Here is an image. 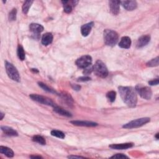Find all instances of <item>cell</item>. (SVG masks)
<instances>
[{
  "label": "cell",
  "instance_id": "7a4b0ae2",
  "mask_svg": "<svg viewBox=\"0 0 159 159\" xmlns=\"http://www.w3.org/2000/svg\"><path fill=\"white\" fill-rule=\"evenodd\" d=\"M104 41L106 45L109 46H114L118 41V34L111 29H106L103 33Z\"/></svg>",
  "mask_w": 159,
  "mask_h": 159
},
{
  "label": "cell",
  "instance_id": "30bf717a",
  "mask_svg": "<svg viewBox=\"0 0 159 159\" xmlns=\"http://www.w3.org/2000/svg\"><path fill=\"white\" fill-rule=\"evenodd\" d=\"M70 122L76 126H83V127H95L98 126V124L94 122L85 121H72Z\"/></svg>",
  "mask_w": 159,
  "mask_h": 159
},
{
  "label": "cell",
  "instance_id": "ac0fdd59",
  "mask_svg": "<svg viewBox=\"0 0 159 159\" xmlns=\"http://www.w3.org/2000/svg\"><path fill=\"white\" fill-rule=\"evenodd\" d=\"M52 41H53V35L50 32L45 33L42 36V44L44 45H45V46L50 44L52 42Z\"/></svg>",
  "mask_w": 159,
  "mask_h": 159
},
{
  "label": "cell",
  "instance_id": "4fadbf2b",
  "mask_svg": "<svg viewBox=\"0 0 159 159\" xmlns=\"http://www.w3.org/2000/svg\"><path fill=\"white\" fill-rule=\"evenodd\" d=\"M134 145L133 143H124V144H112L109 147L112 149L116 150H123V149H128L131 148Z\"/></svg>",
  "mask_w": 159,
  "mask_h": 159
},
{
  "label": "cell",
  "instance_id": "277c9868",
  "mask_svg": "<svg viewBox=\"0 0 159 159\" xmlns=\"http://www.w3.org/2000/svg\"><path fill=\"white\" fill-rule=\"evenodd\" d=\"M5 68L6 71L8 76L13 80V81L19 82L21 80L20 75L19 72L18 71L16 68L12 64L7 61L5 62Z\"/></svg>",
  "mask_w": 159,
  "mask_h": 159
},
{
  "label": "cell",
  "instance_id": "3957f363",
  "mask_svg": "<svg viewBox=\"0 0 159 159\" xmlns=\"http://www.w3.org/2000/svg\"><path fill=\"white\" fill-rule=\"evenodd\" d=\"M93 70L95 75L101 78H106L108 75V70L106 65L101 60H97L93 66Z\"/></svg>",
  "mask_w": 159,
  "mask_h": 159
},
{
  "label": "cell",
  "instance_id": "d6a6232c",
  "mask_svg": "<svg viewBox=\"0 0 159 159\" xmlns=\"http://www.w3.org/2000/svg\"><path fill=\"white\" fill-rule=\"evenodd\" d=\"M89 67H87L86 69H85V70H84V72H83V73H84V74L88 75V74H89V73H92V71H93V67H90V68H89Z\"/></svg>",
  "mask_w": 159,
  "mask_h": 159
},
{
  "label": "cell",
  "instance_id": "e0dca14e",
  "mask_svg": "<svg viewBox=\"0 0 159 159\" xmlns=\"http://www.w3.org/2000/svg\"><path fill=\"white\" fill-rule=\"evenodd\" d=\"M131 45V40L128 37L125 36L122 37L120 42L119 43V46L122 49H129Z\"/></svg>",
  "mask_w": 159,
  "mask_h": 159
},
{
  "label": "cell",
  "instance_id": "603a6c76",
  "mask_svg": "<svg viewBox=\"0 0 159 159\" xmlns=\"http://www.w3.org/2000/svg\"><path fill=\"white\" fill-rule=\"evenodd\" d=\"M17 54H18V56L19 59L21 60H22V61L24 60L26 54H25V52H24V48L22 47V46L21 45H18V50H17Z\"/></svg>",
  "mask_w": 159,
  "mask_h": 159
},
{
  "label": "cell",
  "instance_id": "ab89813d",
  "mask_svg": "<svg viewBox=\"0 0 159 159\" xmlns=\"http://www.w3.org/2000/svg\"><path fill=\"white\" fill-rule=\"evenodd\" d=\"M32 71H34V72H37V73H38V72H39V71L37 70V69H32Z\"/></svg>",
  "mask_w": 159,
  "mask_h": 159
},
{
  "label": "cell",
  "instance_id": "6da1fadb",
  "mask_svg": "<svg viewBox=\"0 0 159 159\" xmlns=\"http://www.w3.org/2000/svg\"><path fill=\"white\" fill-rule=\"evenodd\" d=\"M118 89L122 101L129 107L134 108L138 103V96L135 90L129 86H119Z\"/></svg>",
  "mask_w": 159,
  "mask_h": 159
},
{
  "label": "cell",
  "instance_id": "d6986e66",
  "mask_svg": "<svg viewBox=\"0 0 159 159\" xmlns=\"http://www.w3.org/2000/svg\"><path fill=\"white\" fill-rule=\"evenodd\" d=\"M0 153L5 155L6 156L9 158H12L15 155L14 152L12 149L5 146H0Z\"/></svg>",
  "mask_w": 159,
  "mask_h": 159
},
{
  "label": "cell",
  "instance_id": "5bb4252c",
  "mask_svg": "<svg viewBox=\"0 0 159 159\" xmlns=\"http://www.w3.org/2000/svg\"><path fill=\"white\" fill-rule=\"evenodd\" d=\"M29 30L34 35H39L44 31V27L39 24L32 23L29 26Z\"/></svg>",
  "mask_w": 159,
  "mask_h": 159
},
{
  "label": "cell",
  "instance_id": "2e32d148",
  "mask_svg": "<svg viewBox=\"0 0 159 159\" xmlns=\"http://www.w3.org/2000/svg\"><path fill=\"white\" fill-rule=\"evenodd\" d=\"M93 24H94L93 22H89V23L84 24L83 26H82L81 32H82V34L83 37H86L89 35V34L90 33L91 31H92V29L93 26Z\"/></svg>",
  "mask_w": 159,
  "mask_h": 159
},
{
  "label": "cell",
  "instance_id": "7c38bea8",
  "mask_svg": "<svg viewBox=\"0 0 159 159\" xmlns=\"http://www.w3.org/2000/svg\"><path fill=\"white\" fill-rule=\"evenodd\" d=\"M151 41V36L149 35H145L141 36L138 41L136 46L138 48H142L149 43Z\"/></svg>",
  "mask_w": 159,
  "mask_h": 159
},
{
  "label": "cell",
  "instance_id": "5b68a950",
  "mask_svg": "<svg viewBox=\"0 0 159 159\" xmlns=\"http://www.w3.org/2000/svg\"><path fill=\"white\" fill-rule=\"evenodd\" d=\"M135 92H137L142 98L149 100L152 96V92L151 88L148 86H145L142 85H138L135 88Z\"/></svg>",
  "mask_w": 159,
  "mask_h": 159
},
{
  "label": "cell",
  "instance_id": "ffe728a7",
  "mask_svg": "<svg viewBox=\"0 0 159 159\" xmlns=\"http://www.w3.org/2000/svg\"><path fill=\"white\" fill-rule=\"evenodd\" d=\"M62 100L64 102L65 104H67V105H69V106L73 105V99L72 98V96L69 95V94H67L66 93H63L62 94H61L60 95Z\"/></svg>",
  "mask_w": 159,
  "mask_h": 159
},
{
  "label": "cell",
  "instance_id": "d590c367",
  "mask_svg": "<svg viewBox=\"0 0 159 159\" xmlns=\"http://www.w3.org/2000/svg\"><path fill=\"white\" fill-rule=\"evenodd\" d=\"M68 158H84L85 157H81V156H76V155H70V156H69V157H68Z\"/></svg>",
  "mask_w": 159,
  "mask_h": 159
},
{
  "label": "cell",
  "instance_id": "f546056e",
  "mask_svg": "<svg viewBox=\"0 0 159 159\" xmlns=\"http://www.w3.org/2000/svg\"><path fill=\"white\" fill-rule=\"evenodd\" d=\"M16 15H17V10L16 8H14L11 10V11L9 14V20L11 21H16Z\"/></svg>",
  "mask_w": 159,
  "mask_h": 159
},
{
  "label": "cell",
  "instance_id": "8fae6325",
  "mask_svg": "<svg viewBox=\"0 0 159 159\" xmlns=\"http://www.w3.org/2000/svg\"><path fill=\"white\" fill-rule=\"evenodd\" d=\"M62 3L63 5L64 12L66 13H70L72 11V7L75 6L78 2V1H62Z\"/></svg>",
  "mask_w": 159,
  "mask_h": 159
},
{
  "label": "cell",
  "instance_id": "484cf974",
  "mask_svg": "<svg viewBox=\"0 0 159 159\" xmlns=\"http://www.w3.org/2000/svg\"><path fill=\"white\" fill-rule=\"evenodd\" d=\"M38 85L39 86L42 88L44 91H46V92H49V93H55V91H54V89L50 88V87H49L47 85L44 84L42 82H38Z\"/></svg>",
  "mask_w": 159,
  "mask_h": 159
},
{
  "label": "cell",
  "instance_id": "f1b7e54d",
  "mask_svg": "<svg viewBox=\"0 0 159 159\" xmlns=\"http://www.w3.org/2000/svg\"><path fill=\"white\" fill-rule=\"evenodd\" d=\"M159 63V60H158V57H157L156 58L152 59L149 62L147 63V66L149 67H157Z\"/></svg>",
  "mask_w": 159,
  "mask_h": 159
},
{
  "label": "cell",
  "instance_id": "4316f807",
  "mask_svg": "<svg viewBox=\"0 0 159 159\" xmlns=\"http://www.w3.org/2000/svg\"><path fill=\"white\" fill-rule=\"evenodd\" d=\"M51 135L55 137H57L58 138L63 139L65 138V134L62 131H58V130H53L51 131Z\"/></svg>",
  "mask_w": 159,
  "mask_h": 159
},
{
  "label": "cell",
  "instance_id": "d4e9b609",
  "mask_svg": "<svg viewBox=\"0 0 159 159\" xmlns=\"http://www.w3.org/2000/svg\"><path fill=\"white\" fill-rule=\"evenodd\" d=\"M33 3V1H26L23 5H22V12L24 14L26 15L28 13L29 8H31L32 4Z\"/></svg>",
  "mask_w": 159,
  "mask_h": 159
},
{
  "label": "cell",
  "instance_id": "e575fe53",
  "mask_svg": "<svg viewBox=\"0 0 159 159\" xmlns=\"http://www.w3.org/2000/svg\"><path fill=\"white\" fill-rule=\"evenodd\" d=\"M72 86L73 89L74 90H76V91H79L81 88V86L78 85H72Z\"/></svg>",
  "mask_w": 159,
  "mask_h": 159
},
{
  "label": "cell",
  "instance_id": "4dcf8cb0",
  "mask_svg": "<svg viewBox=\"0 0 159 159\" xmlns=\"http://www.w3.org/2000/svg\"><path fill=\"white\" fill-rule=\"evenodd\" d=\"M111 158H129V157L122 154H118L111 157Z\"/></svg>",
  "mask_w": 159,
  "mask_h": 159
},
{
  "label": "cell",
  "instance_id": "9a60e30c",
  "mask_svg": "<svg viewBox=\"0 0 159 159\" xmlns=\"http://www.w3.org/2000/svg\"><path fill=\"white\" fill-rule=\"evenodd\" d=\"M122 6L128 11H133L137 8L138 4L135 1H124L121 2Z\"/></svg>",
  "mask_w": 159,
  "mask_h": 159
},
{
  "label": "cell",
  "instance_id": "44dd1931",
  "mask_svg": "<svg viewBox=\"0 0 159 159\" xmlns=\"http://www.w3.org/2000/svg\"><path fill=\"white\" fill-rule=\"evenodd\" d=\"M54 111L55 112L58 113V114L60 115L66 116V117H72V115H71L70 112H69V111H67L57 106V105L54 107Z\"/></svg>",
  "mask_w": 159,
  "mask_h": 159
},
{
  "label": "cell",
  "instance_id": "8d00e7d4",
  "mask_svg": "<svg viewBox=\"0 0 159 159\" xmlns=\"http://www.w3.org/2000/svg\"><path fill=\"white\" fill-rule=\"evenodd\" d=\"M31 158H42V157L41 156H37V155H31L30 156Z\"/></svg>",
  "mask_w": 159,
  "mask_h": 159
},
{
  "label": "cell",
  "instance_id": "f35d334b",
  "mask_svg": "<svg viewBox=\"0 0 159 159\" xmlns=\"http://www.w3.org/2000/svg\"><path fill=\"white\" fill-rule=\"evenodd\" d=\"M155 138H156V139H158V133H157V134H156V135H155Z\"/></svg>",
  "mask_w": 159,
  "mask_h": 159
},
{
  "label": "cell",
  "instance_id": "83f0119b",
  "mask_svg": "<svg viewBox=\"0 0 159 159\" xmlns=\"http://www.w3.org/2000/svg\"><path fill=\"white\" fill-rule=\"evenodd\" d=\"M106 97L109 99V101L111 103H113L116 99V93L115 91H110L107 94H106Z\"/></svg>",
  "mask_w": 159,
  "mask_h": 159
},
{
  "label": "cell",
  "instance_id": "7402d4cb",
  "mask_svg": "<svg viewBox=\"0 0 159 159\" xmlns=\"http://www.w3.org/2000/svg\"><path fill=\"white\" fill-rule=\"evenodd\" d=\"M1 129L2 131L6 135L9 136H18V132L13 129V128L8 127V126H2Z\"/></svg>",
  "mask_w": 159,
  "mask_h": 159
},
{
  "label": "cell",
  "instance_id": "836d02e7",
  "mask_svg": "<svg viewBox=\"0 0 159 159\" xmlns=\"http://www.w3.org/2000/svg\"><path fill=\"white\" fill-rule=\"evenodd\" d=\"M158 83H159L158 79H155V80H151V81L149 82V84L150 85H152V86L157 85H158Z\"/></svg>",
  "mask_w": 159,
  "mask_h": 159
},
{
  "label": "cell",
  "instance_id": "8992f818",
  "mask_svg": "<svg viewBox=\"0 0 159 159\" xmlns=\"http://www.w3.org/2000/svg\"><path fill=\"white\" fill-rule=\"evenodd\" d=\"M150 121L151 119L149 118H142L140 119H137L124 124L122 128L125 129H133L139 128L141 126H144L145 124L148 123L149 122H150Z\"/></svg>",
  "mask_w": 159,
  "mask_h": 159
},
{
  "label": "cell",
  "instance_id": "74e56055",
  "mask_svg": "<svg viewBox=\"0 0 159 159\" xmlns=\"http://www.w3.org/2000/svg\"><path fill=\"white\" fill-rule=\"evenodd\" d=\"M0 115H1V118H0V119H1V120H3V118H4V116H5V114H4L3 112H1V113H0Z\"/></svg>",
  "mask_w": 159,
  "mask_h": 159
},
{
  "label": "cell",
  "instance_id": "52a82bcc",
  "mask_svg": "<svg viewBox=\"0 0 159 159\" xmlns=\"http://www.w3.org/2000/svg\"><path fill=\"white\" fill-rule=\"evenodd\" d=\"M29 97L33 100V101H35L36 102H38L39 103L43 104V105H47V106H52L53 108L54 106H55V104L54 103V102L49 98H47V97H45L41 95H39L37 94H32L30 95Z\"/></svg>",
  "mask_w": 159,
  "mask_h": 159
},
{
  "label": "cell",
  "instance_id": "ba28073f",
  "mask_svg": "<svg viewBox=\"0 0 159 159\" xmlns=\"http://www.w3.org/2000/svg\"><path fill=\"white\" fill-rule=\"evenodd\" d=\"M92 63V57L86 55L81 57L76 61V65L80 69H86L87 67L91 66Z\"/></svg>",
  "mask_w": 159,
  "mask_h": 159
},
{
  "label": "cell",
  "instance_id": "9c48e42d",
  "mask_svg": "<svg viewBox=\"0 0 159 159\" xmlns=\"http://www.w3.org/2000/svg\"><path fill=\"white\" fill-rule=\"evenodd\" d=\"M121 2L117 0H111L109 1V7L111 13L113 15H118L119 13V5Z\"/></svg>",
  "mask_w": 159,
  "mask_h": 159
},
{
  "label": "cell",
  "instance_id": "1f68e13d",
  "mask_svg": "<svg viewBox=\"0 0 159 159\" xmlns=\"http://www.w3.org/2000/svg\"><path fill=\"white\" fill-rule=\"evenodd\" d=\"M91 80V78H89V76H81L80 77L77 79V81L78 82H88V81H89Z\"/></svg>",
  "mask_w": 159,
  "mask_h": 159
},
{
  "label": "cell",
  "instance_id": "cb8c5ba5",
  "mask_svg": "<svg viewBox=\"0 0 159 159\" xmlns=\"http://www.w3.org/2000/svg\"><path fill=\"white\" fill-rule=\"evenodd\" d=\"M32 141L41 145H45V144H46L45 139L42 137V136L39 135H36L34 136V137L32 138Z\"/></svg>",
  "mask_w": 159,
  "mask_h": 159
}]
</instances>
